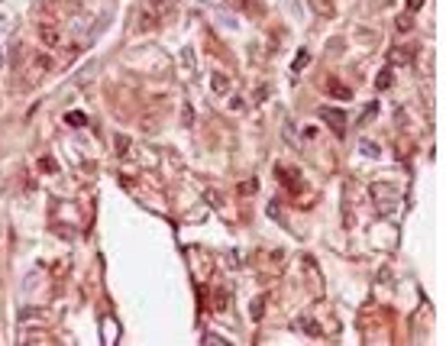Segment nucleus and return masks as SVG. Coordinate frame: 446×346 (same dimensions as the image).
Masks as SVG:
<instances>
[{"label":"nucleus","mask_w":446,"mask_h":346,"mask_svg":"<svg viewBox=\"0 0 446 346\" xmlns=\"http://www.w3.org/2000/svg\"><path fill=\"white\" fill-rule=\"evenodd\" d=\"M65 120H68L71 126H84V123H87V117H84V113H68Z\"/></svg>","instance_id":"11"},{"label":"nucleus","mask_w":446,"mask_h":346,"mask_svg":"<svg viewBox=\"0 0 446 346\" xmlns=\"http://www.w3.org/2000/svg\"><path fill=\"white\" fill-rule=\"evenodd\" d=\"M0 62H3V52H0Z\"/></svg>","instance_id":"19"},{"label":"nucleus","mask_w":446,"mask_h":346,"mask_svg":"<svg viewBox=\"0 0 446 346\" xmlns=\"http://www.w3.org/2000/svg\"><path fill=\"white\" fill-rule=\"evenodd\" d=\"M171 0H146V3H142V10H139V29H155V26L162 23V19L168 16L171 13Z\"/></svg>","instance_id":"1"},{"label":"nucleus","mask_w":446,"mask_h":346,"mask_svg":"<svg viewBox=\"0 0 446 346\" xmlns=\"http://www.w3.org/2000/svg\"><path fill=\"white\" fill-rule=\"evenodd\" d=\"M278 178L288 181V188H291V191H301V185H304V181H301V175L294 172V168H278Z\"/></svg>","instance_id":"4"},{"label":"nucleus","mask_w":446,"mask_h":346,"mask_svg":"<svg viewBox=\"0 0 446 346\" xmlns=\"http://www.w3.org/2000/svg\"><path fill=\"white\" fill-rule=\"evenodd\" d=\"M391 78H395V74H391V68H382V71H379V81H375V87H379V91H388V87H391Z\"/></svg>","instance_id":"7"},{"label":"nucleus","mask_w":446,"mask_h":346,"mask_svg":"<svg viewBox=\"0 0 446 346\" xmlns=\"http://www.w3.org/2000/svg\"><path fill=\"white\" fill-rule=\"evenodd\" d=\"M42 39H45V42H52V45H55V42H58V32L52 29V26H42Z\"/></svg>","instance_id":"12"},{"label":"nucleus","mask_w":446,"mask_h":346,"mask_svg":"<svg viewBox=\"0 0 446 346\" xmlns=\"http://www.w3.org/2000/svg\"><path fill=\"white\" fill-rule=\"evenodd\" d=\"M398 29H411V13L408 16H398Z\"/></svg>","instance_id":"17"},{"label":"nucleus","mask_w":446,"mask_h":346,"mask_svg":"<svg viewBox=\"0 0 446 346\" xmlns=\"http://www.w3.org/2000/svg\"><path fill=\"white\" fill-rule=\"evenodd\" d=\"M307 58H311V55H307V49H301V52H298V58H294V71H301V68H304V65H307Z\"/></svg>","instance_id":"13"},{"label":"nucleus","mask_w":446,"mask_h":346,"mask_svg":"<svg viewBox=\"0 0 446 346\" xmlns=\"http://www.w3.org/2000/svg\"><path fill=\"white\" fill-rule=\"evenodd\" d=\"M204 343H210V346H223L226 340H223V337H217V334H207V337H204Z\"/></svg>","instance_id":"14"},{"label":"nucleus","mask_w":446,"mask_h":346,"mask_svg":"<svg viewBox=\"0 0 446 346\" xmlns=\"http://www.w3.org/2000/svg\"><path fill=\"white\" fill-rule=\"evenodd\" d=\"M298 327L304 330V334H314V337H320V327L314 321H298Z\"/></svg>","instance_id":"9"},{"label":"nucleus","mask_w":446,"mask_h":346,"mask_svg":"<svg viewBox=\"0 0 446 346\" xmlns=\"http://www.w3.org/2000/svg\"><path fill=\"white\" fill-rule=\"evenodd\" d=\"M324 120L336 130V136H340L343 130H346V113L343 110H333V107H324Z\"/></svg>","instance_id":"2"},{"label":"nucleus","mask_w":446,"mask_h":346,"mask_svg":"<svg viewBox=\"0 0 446 346\" xmlns=\"http://www.w3.org/2000/svg\"><path fill=\"white\" fill-rule=\"evenodd\" d=\"M330 94H333V97H340V100H349V97H353V91H349V87H343V84H330Z\"/></svg>","instance_id":"8"},{"label":"nucleus","mask_w":446,"mask_h":346,"mask_svg":"<svg viewBox=\"0 0 446 346\" xmlns=\"http://www.w3.org/2000/svg\"><path fill=\"white\" fill-rule=\"evenodd\" d=\"M97 71H100V58H91V62H87L84 68L78 71V84H81V87H84V84H91V81H94V74H97Z\"/></svg>","instance_id":"3"},{"label":"nucleus","mask_w":446,"mask_h":346,"mask_svg":"<svg viewBox=\"0 0 446 346\" xmlns=\"http://www.w3.org/2000/svg\"><path fill=\"white\" fill-rule=\"evenodd\" d=\"M359 152H362V155H369V159H379V152H382V149L375 146L372 139H362V142H359Z\"/></svg>","instance_id":"6"},{"label":"nucleus","mask_w":446,"mask_h":346,"mask_svg":"<svg viewBox=\"0 0 446 346\" xmlns=\"http://www.w3.org/2000/svg\"><path fill=\"white\" fill-rule=\"evenodd\" d=\"M39 168H42V172H55V162H52V159H42V162H39Z\"/></svg>","instance_id":"16"},{"label":"nucleus","mask_w":446,"mask_h":346,"mask_svg":"<svg viewBox=\"0 0 446 346\" xmlns=\"http://www.w3.org/2000/svg\"><path fill=\"white\" fill-rule=\"evenodd\" d=\"M262 308H265V301H262V298H259V301H252V317H256V321L262 317Z\"/></svg>","instance_id":"15"},{"label":"nucleus","mask_w":446,"mask_h":346,"mask_svg":"<svg viewBox=\"0 0 446 346\" xmlns=\"http://www.w3.org/2000/svg\"><path fill=\"white\" fill-rule=\"evenodd\" d=\"M226 304H230V291H226V288H217V291H214V308H217V314H223Z\"/></svg>","instance_id":"5"},{"label":"nucleus","mask_w":446,"mask_h":346,"mask_svg":"<svg viewBox=\"0 0 446 346\" xmlns=\"http://www.w3.org/2000/svg\"><path fill=\"white\" fill-rule=\"evenodd\" d=\"M424 6V0H408V13H417Z\"/></svg>","instance_id":"18"},{"label":"nucleus","mask_w":446,"mask_h":346,"mask_svg":"<svg viewBox=\"0 0 446 346\" xmlns=\"http://www.w3.org/2000/svg\"><path fill=\"white\" fill-rule=\"evenodd\" d=\"M226 87H230V84H226L223 74H214V91H217V94H226Z\"/></svg>","instance_id":"10"}]
</instances>
